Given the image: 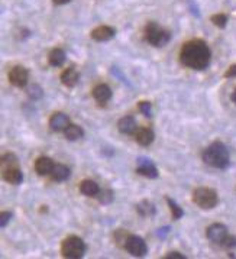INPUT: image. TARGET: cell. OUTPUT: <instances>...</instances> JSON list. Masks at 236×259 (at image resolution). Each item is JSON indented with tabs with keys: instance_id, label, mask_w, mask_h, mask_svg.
I'll return each mask as SVG.
<instances>
[{
	"instance_id": "6da1fadb",
	"label": "cell",
	"mask_w": 236,
	"mask_h": 259,
	"mask_svg": "<svg viewBox=\"0 0 236 259\" xmlns=\"http://www.w3.org/2000/svg\"><path fill=\"white\" fill-rule=\"evenodd\" d=\"M212 52L207 44L202 39H193L183 45L180 51V61L191 70H205L209 67Z\"/></svg>"
},
{
	"instance_id": "7a4b0ae2",
	"label": "cell",
	"mask_w": 236,
	"mask_h": 259,
	"mask_svg": "<svg viewBox=\"0 0 236 259\" xmlns=\"http://www.w3.org/2000/svg\"><path fill=\"white\" fill-rule=\"evenodd\" d=\"M203 161L218 170H225L229 167L231 158H229V151L222 142H213L210 146H207L203 151Z\"/></svg>"
},
{
	"instance_id": "3957f363",
	"label": "cell",
	"mask_w": 236,
	"mask_h": 259,
	"mask_svg": "<svg viewBox=\"0 0 236 259\" xmlns=\"http://www.w3.org/2000/svg\"><path fill=\"white\" fill-rule=\"evenodd\" d=\"M145 39L154 47H164L170 42L171 33L168 31L162 29L158 23L149 22L145 26Z\"/></svg>"
},
{
	"instance_id": "277c9868",
	"label": "cell",
	"mask_w": 236,
	"mask_h": 259,
	"mask_svg": "<svg viewBox=\"0 0 236 259\" xmlns=\"http://www.w3.org/2000/svg\"><path fill=\"white\" fill-rule=\"evenodd\" d=\"M61 254L64 258L79 259L86 254V243L79 236H68L63 241Z\"/></svg>"
},
{
	"instance_id": "5b68a950",
	"label": "cell",
	"mask_w": 236,
	"mask_h": 259,
	"mask_svg": "<svg viewBox=\"0 0 236 259\" xmlns=\"http://www.w3.org/2000/svg\"><path fill=\"white\" fill-rule=\"evenodd\" d=\"M193 201L203 210H210L218 206L219 197L218 193L207 187H200L193 191Z\"/></svg>"
},
{
	"instance_id": "8992f818",
	"label": "cell",
	"mask_w": 236,
	"mask_h": 259,
	"mask_svg": "<svg viewBox=\"0 0 236 259\" xmlns=\"http://www.w3.org/2000/svg\"><path fill=\"white\" fill-rule=\"evenodd\" d=\"M125 249L132 257H138V258L145 257L146 252H148V246H146L145 241L141 236H136V235H129L126 245H125Z\"/></svg>"
},
{
	"instance_id": "52a82bcc",
	"label": "cell",
	"mask_w": 236,
	"mask_h": 259,
	"mask_svg": "<svg viewBox=\"0 0 236 259\" xmlns=\"http://www.w3.org/2000/svg\"><path fill=\"white\" fill-rule=\"evenodd\" d=\"M206 235L210 242L222 245L225 242V239L228 238V227L222 223H213L212 226L207 227Z\"/></svg>"
},
{
	"instance_id": "ba28073f",
	"label": "cell",
	"mask_w": 236,
	"mask_h": 259,
	"mask_svg": "<svg viewBox=\"0 0 236 259\" xmlns=\"http://www.w3.org/2000/svg\"><path fill=\"white\" fill-rule=\"evenodd\" d=\"M28 80H29V73L22 65L13 67L9 73V81L15 87H19V88L25 87L28 84Z\"/></svg>"
},
{
	"instance_id": "9c48e42d",
	"label": "cell",
	"mask_w": 236,
	"mask_h": 259,
	"mask_svg": "<svg viewBox=\"0 0 236 259\" xmlns=\"http://www.w3.org/2000/svg\"><path fill=\"white\" fill-rule=\"evenodd\" d=\"M136 173L143 175V177H148V178H157L158 177V170L155 167V164L149 160V158H145V157H139L136 160Z\"/></svg>"
},
{
	"instance_id": "30bf717a",
	"label": "cell",
	"mask_w": 236,
	"mask_h": 259,
	"mask_svg": "<svg viewBox=\"0 0 236 259\" xmlns=\"http://www.w3.org/2000/svg\"><path fill=\"white\" fill-rule=\"evenodd\" d=\"M49 126L54 132H63L70 126V117L63 112H55L49 119Z\"/></svg>"
},
{
	"instance_id": "8fae6325",
	"label": "cell",
	"mask_w": 236,
	"mask_h": 259,
	"mask_svg": "<svg viewBox=\"0 0 236 259\" xmlns=\"http://www.w3.org/2000/svg\"><path fill=\"white\" fill-rule=\"evenodd\" d=\"M115 35H116V31H115L112 26H108V25L97 26L96 29L92 31V38H93L94 41H97V42L110 41Z\"/></svg>"
},
{
	"instance_id": "7c38bea8",
	"label": "cell",
	"mask_w": 236,
	"mask_h": 259,
	"mask_svg": "<svg viewBox=\"0 0 236 259\" xmlns=\"http://www.w3.org/2000/svg\"><path fill=\"white\" fill-rule=\"evenodd\" d=\"M133 135H135V141L142 146L151 145L154 142V138H155L152 129H149V128H139V129L135 130Z\"/></svg>"
},
{
	"instance_id": "4fadbf2b",
	"label": "cell",
	"mask_w": 236,
	"mask_h": 259,
	"mask_svg": "<svg viewBox=\"0 0 236 259\" xmlns=\"http://www.w3.org/2000/svg\"><path fill=\"white\" fill-rule=\"evenodd\" d=\"M54 167H55V164L48 157H41L35 162V171L39 174V175H49V174L52 173Z\"/></svg>"
},
{
	"instance_id": "5bb4252c",
	"label": "cell",
	"mask_w": 236,
	"mask_h": 259,
	"mask_svg": "<svg viewBox=\"0 0 236 259\" xmlns=\"http://www.w3.org/2000/svg\"><path fill=\"white\" fill-rule=\"evenodd\" d=\"M93 97L99 103L105 104V103H108L112 98V90H110V87L108 86V84H99V86H96L93 88Z\"/></svg>"
},
{
	"instance_id": "9a60e30c",
	"label": "cell",
	"mask_w": 236,
	"mask_h": 259,
	"mask_svg": "<svg viewBox=\"0 0 236 259\" xmlns=\"http://www.w3.org/2000/svg\"><path fill=\"white\" fill-rule=\"evenodd\" d=\"M118 129L120 133H125V135L135 133V130H136V120L132 116H125V117H122L118 122Z\"/></svg>"
},
{
	"instance_id": "2e32d148",
	"label": "cell",
	"mask_w": 236,
	"mask_h": 259,
	"mask_svg": "<svg viewBox=\"0 0 236 259\" xmlns=\"http://www.w3.org/2000/svg\"><path fill=\"white\" fill-rule=\"evenodd\" d=\"M80 191L87 197H97V194L100 193V187L93 179H84L80 185Z\"/></svg>"
},
{
	"instance_id": "e0dca14e",
	"label": "cell",
	"mask_w": 236,
	"mask_h": 259,
	"mask_svg": "<svg viewBox=\"0 0 236 259\" xmlns=\"http://www.w3.org/2000/svg\"><path fill=\"white\" fill-rule=\"evenodd\" d=\"M3 178H4V181H7L9 184L19 185V184L23 181V174H22V171H20L17 167H13V168H9V170L3 171Z\"/></svg>"
},
{
	"instance_id": "ac0fdd59",
	"label": "cell",
	"mask_w": 236,
	"mask_h": 259,
	"mask_svg": "<svg viewBox=\"0 0 236 259\" xmlns=\"http://www.w3.org/2000/svg\"><path fill=\"white\" fill-rule=\"evenodd\" d=\"M79 79H80V76L74 68H67L61 74V83L65 87H70V88L79 83Z\"/></svg>"
},
{
	"instance_id": "d6986e66",
	"label": "cell",
	"mask_w": 236,
	"mask_h": 259,
	"mask_svg": "<svg viewBox=\"0 0 236 259\" xmlns=\"http://www.w3.org/2000/svg\"><path fill=\"white\" fill-rule=\"evenodd\" d=\"M136 211H138L142 217H152V216H155L157 209H155V206H154L151 201L142 200L141 203L136 204Z\"/></svg>"
},
{
	"instance_id": "ffe728a7",
	"label": "cell",
	"mask_w": 236,
	"mask_h": 259,
	"mask_svg": "<svg viewBox=\"0 0 236 259\" xmlns=\"http://www.w3.org/2000/svg\"><path fill=\"white\" fill-rule=\"evenodd\" d=\"M65 61V52L60 48H54L48 55V63L52 67H61Z\"/></svg>"
},
{
	"instance_id": "44dd1931",
	"label": "cell",
	"mask_w": 236,
	"mask_h": 259,
	"mask_svg": "<svg viewBox=\"0 0 236 259\" xmlns=\"http://www.w3.org/2000/svg\"><path fill=\"white\" fill-rule=\"evenodd\" d=\"M64 135L68 141H79L84 136V130H83L81 126L70 123V126L64 130Z\"/></svg>"
},
{
	"instance_id": "7402d4cb",
	"label": "cell",
	"mask_w": 236,
	"mask_h": 259,
	"mask_svg": "<svg viewBox=\"0 0 236 259\" xmlns=\"http://www.w3.org/2000/svg\"><path fill=\"white\" fill-rule=\"evenodd\" d=\"M70 170L65 167V165H63V164H58V165H55L54 167V170H52V173H51V177H52V179L54 181H58V182H61V181H65V179H68L70 178Z\"/></svg>"
},
{
	"instance_id": "603a6c76",
	"label": "cell",
	"mask_w": 236,
	"mask_h": 259,
	"mask_svg": "<svg viewBox=\"0 0 236 259\" xmlns=\"http://www.w3.org/2000/svg\"><path fill=\"white\" fill-rule=\"evenodd\" d=\"M17 167V158L15 154H6L1 157V171H6L9 168Z\"/></svg>"
},
{
	"instance_id": "cb8c5ba5",
	"label": "cell",
	"mask_w": 236,
	"mask_h": 259,
	"mask_svg": "<svg viewBox=\"0 0 236 259\" xmlns=\"http://www.w3.org/2000/svg\"><path fill=\"white\" fill-rule=\"evenodd\" d=\"M165 200H167V204H168V207H170V210H171V213H173V217H174L175 220L181 219L183 214H184V211H183V209L175 203V200H173V198H170V197H167Z\"/></svg>"
},
{
	"instance_id": "d4e9b609",
	"label": "cell",
	"mask_w": 236,
	"mask_h": 259,
	"mask_svg": "<svg viewBox=\"0 0 236 259\" xmlns=\"http://www.w3.org/2000/svg\"><path fill=\"white\" fill-rule=\"evenodd\" d=\"M97 198L102 204H110L113 201V191L112 190H100Z\"/></svg>"
},
{
	"instance_id": "484cf974",
	"label": "cell",
	"mask_w": 236,
	"mask_h": 259,
	"mask_svg": "<svg viewBox=\"0 0 236 259\" xmlns=\"http://www.w3.org/2000/svg\"><path fill=\"white\" fill-rule=\"evenodd\" d=\"M113 238H115V242L118 243L119 246L125 248V245H126V241H127V238H129V233H127L126 230H123V229H118V230L115 232Z\"/></svg>"
},
{
	"instance_id": "4316f807",
	"label": "cell",
	"mask_w": 236,
	"mask_h": 259,
	"mask_svg": "<svg viewBox=\"0 0 236 259\" xmlns=\"http://www.w3.org/2000/svg\"><path fill=\"white\" fill-rule=\"evenodd\" d=\"M212 22L218 26V28H225L228 23V16L225 13H218L212 16Z\"/></svg>"
},
{
	"instance_id": "83f0119b",
	"label": "cell",
	"mask_w": 236,
	"mask_h": 259,
	"mask_svg": "<svg viewBox=\"0 0 236 259\" xmlns=\"http://www.w3.org/2000/svg\"><path fill=\"white\" fill-rule=\"evenodd\" d=\"M42 94H44V91H42V88L38 86V84H33V86L28 90V96H29L32 100H39V98L42 97Z\"/></svg>"
},
{
	"instance_id": "f1b7e54d",
	"label": "cell",
	"mask_w": 236,
	"mask_h": 259,
	"mask_svg": "<svg viewBox=\"0 0 236 259\" xmlns=\"http://www.w3.org/2000/svg\"><path fill=\"white\" fill-rule=\"evenodd\" d=\"M139 110L142 112L143 116H148V117L152 116V104L149 101H141L139 103Z\"/></svg>"
},
{
	"instance_id": "f546056e",
	"label": "cell",
	"mask_w": 236,
	"mask_h": 259,
	"mask_svg": "<svg viewBox=\"0 0 236 259\" xmlns=\"http://www.w3.org/2000/svg\"><path fill=\"white\" fill-rule=\"evenodd\" d=\"M10 219H12V213H10V211H3V213L0 214V226H1V227H6V225L10 222Z\"/></svg>"
},
{
	"instance_id": "4dcf8cb0",
	"label": "cell",
	"mask_w": 236,
	"mask_h": 259,
	"mask_svg": "<svg viewBox=\"0 0 236 259\" xmlns=\"http://www.w3.org/2000/svg\"><path fill=\"white\" fill-rule=\"evenodd\" d=\"M222 246H225L226 249H231V248H235L236 246V236H229L225 239V242L222 243Z\"/></svg>"
},
{
	"instance_id": "1f68e13d",
	"label": "cell",
	"mask_w": 236,
	"mask_h": 259,
	"mask_svg": "<svg viewBox=\"0 0 236 259\" xmlns=\"http://www.w3.org/2000/svg\"><path fill=\"white\" fill-rule=\"evenodd\" d=\"M170 230H171V227H170V226H164V227H161V229H158V230H157V236H158L159 239H165V238H167V235L170 233Z\"/></svg>"
},
{
	"instance_id": "d6a6232c",
	"label": "cell",
	"mask_w": 236,
	"mask_h": 259,
	"mask_svg": "<svg viewBox=\"0 0 236 259\" xmlns=\"http://www.w3.org/2000/svg\"><path fill=\"white\" fill-rule=\"evenodd\" d=\"M110 71H112V74H113V76H116V77H118L120 81H123V83H126V84H129V81H127V80H126V77H125V76L119 71L118 67H112V70H110Z\"/></svg>"
},
{
	"instance_id": "836d02e7",
	"label": "cell",
	"mask_w": 236,
	"mask_h": 259,
	"mask_svg": "<svg viewBox=\"0 0 236 259\" xmlns=\"http://www.w3.org/2000/svg\"><path fill=\"white\" fill-rule=\"evenodd\" d=\"M225 77H226V79H235L236 77V65H231V67L226 70V73H225Z\"/></svg>"
},
{
	"instance_id": "e575fe53",
	"label": "cell",
	"mask_w": 236,
	"mask_h": 259,
	"mask_svg": "<svg viewBox=\"0 0 236 259\" xmlns=\"http://www.w3.org/2000/svg\"><path fill=\"white\" fill-rule=\"evenodd\" d=\"M165 258L167 259H186V257H184L183 254H180V252H170Z\"/></svg>"
},
{
	"instance_id": "d590c367",
	"label": "cell",
	"mask_w": 236,
	"mask_h": 259,
	"mask_svg": "<svg viewBox=\"0 0 236 259\" xmlns=\"http://www.w3.org/2000/svg\"><path fill=\"white\" fill-rule=\"evenodd\" d=\"M52 1H54L55 4H58V6H61V4H67V3H68L70 0H52Z\"/></svg>"
},
{
	"instance_id": "8d00e7d4",
	"label": "cell",
	"mask_w": 236,
	"mask_h": 259,
	"mask_svg": "<svg viewBox=\"0 0 236 259\" xmlns=\"http://www.w3.org/2000/svg\"><path fill=\"white\" fill-rule=\"evenodd\" d=\"M232 101H234V103L236 104V90L234 91V93H232Z\"/></svg>"
}]
</instances>
